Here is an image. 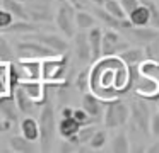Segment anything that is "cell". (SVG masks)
Wrapping results in <instances>:
<instances>
[{
  "mask_svg": "<svg viewBox=\"0 0 159 153\" xmlns=\"http://www.w3.org/2000/svg\"><path fill=\"white\" fill-rule=\"evenodd\" d=\"M89 90L103 102L118 99L130 92V66L118 54H104L93 61Z\"/></svg>",
  "mask_w": 159,
  "mask_h": 153,
  "instance_id": "1",
  "label": "cell"
},
{
  "mask_svg": "<svg viewBox=\"0 0 159 153\" xmlns=\"http://www.w3.org/2000/svg\"><path fill=\"white\" fill-rule=\"evenodd\" d=\"M69 70L67 54H55L41 60V80L52 87H62L67 83L65 75Z\"/></svg>",
  "mask_w": 159,
  "mask_h": 153,
  "instance_id": "2",
  "label": "cell"
},
{
  "mask_svg": "<svg viewBox=\"0 0 159 153\" xmlns=\"http://www.w3.org/2000/svg\"><path fill=\"white\" fill-rule=\"evenodd\" d=\"M130 117V109L128 104L123 102L120 97L118 99H111V100L104 102V111H103V122L106 128L110 129H116L121 128L128 122Z\"/></svg>",
  "mask_w": 159,
  "mask_h": 153,
  "instance_id": "3",
  "label": "cell"
},
{
  "mask_svg": "<svg viewBox=\"0 0 159 153\" xmlns=\"http://www.w3.org/2000/svg\"><path fill=\"white\" fill-rule=\"evenodd\" d=\"M38 126H39V138L38 141L41 143L43 150H50L55 138V129H57V121H55V107L50 102L43 104V109L39 111L38 117Z\"/></svg>",
  "mask_w": 159,
  "mask_h": 153,
  "instance_id": "4",
  "label": "cell"
},
{
  "mask_svg": "<svg viewBox=\"0 0 159 153\" xmlns=\"http://www.w3.org/2000/svg\"><path fill=\"white\" fill-rule=\"evenodd\" d=\"M24 3L31 22H53L55 19V0H21Z\"/></svg>",
  "mask_w": 159,
  "mask_h": 153,
  "instance_id": "5",
  "label": "cell"
},
{
  "mask_svg": "<svg viewBox=\"0 0 159 153\" xmlns=\"http://www.w3.org/2000/svg\"><path fill=\"white\" fill-rule=\"evenodd\" d=\"M75 7L70 5L67 0H62L58 7L55 10V19L53 22L57 24V27L60 29V32L65 37H72L75 34L77 27H75Z\"/></svg>",
  "mask_w": 159,
  "mask_h": 153,
  "instance_id": "6",
  "label": "cell"
},
{
  "mask_svg": "<svg viewBox=\"0 0 159 153\" xmlns=\"http://www.w3.org/2000/svg\"><path fill=\"white\" fill-rule=\"evenodd\" d=\"M128 109H130V117L134 122V128H137L140 133L149 134V122H151V111L142 97H134L128 102Z\"/></svg>",
  "mask_w": 159,
  "mask_h": 153,
  "instance_id": "7",
  "label": "cell"
},
{
  "mask_svg": "<svg viewBox=\"0 0 159 153\" xmlns=\"http://www.w3.org/2000/svg\"><path fill=\"white\" fill-rule=\"evenodd\" d=\"M31 37V36H29ZM16 54L19 58H34V60H45V58L55 56L57 53H53L50 48H46L43 43H39L38 39H28L21 41L16 44Z\"/></svg>",
  "mask_w": 159,
  "mask_h": 153,
  "instance_id": "8",
  "label": "cell"
},
{
  "mask_svg": "<svg viewBox=\"0 0 159 153\" xmlns=\"http://www.w3.org/2000/svg\"><path fill=\"white\" fill-rule=\"evenodd\" d=\"M17 71L19 82L22 80H41V60L34 58H19L17 63H14Z\"/></svg>",
  "mask_w": 159,
  "mask_h": 153,
  "instance_id": "9",
  "label": "cell"
},
{
  "mask_svg": "<svg viewBox=\"0 0 159 153\" xmlns=\"http://www.w3.org/2000/svg\"><path fill=\"white\" fill-rule=\"evenodd\" d=\"M125 48H128V43L118 34L116 29L108 27V31H103V41H101L103 56L104 54H120Z\"/></svg>",
  "mask_w": 159,
  "mask_h": 153,
  "instance_id": "10",
  "label": "cell"
},
{
  "mask_svg": "<svg viewBox=\"0 0 159 153\" xmlns=\"http://www.w3.org/2000/svg\"><path fill=\"white\" fill-rule=\"evenodd\" d=\"M29 36L38 39L39 43H43L46 48H50V49L57 54H65L67 49H69V43H67L65 36H60V34L38 31V32H33V34H29Z\"/></svg>",
  "mask_w": 159,
  "mask_h": 153,
  "instance_id": "11",
  "label": "cell"
},
{
  "mask_svg": "<svg viewBox=\"0 0 159 153\" xmlns=\"http://www.w3.org/2000/svg\"><path fill=\"white\" fill-rule=\"evenodd\" d=\"M123 32H127V36L130 37L132 43L139 44V46L144 48L147 43H151L154 37L159 36V31L154 29L152 26H130L127 29H123Z\"/></svg>",
  "mask_w": 159,
  "mask_h": 153,
  "instance_id": "12",
  "label": "cell"
},
{
  "mask_svg": "<svg viewBox=\"0 0 159 153\" xmlns=\"http://www.w3.org/2000/svg\"><path fill=\"white\" fill-rule=\"evenodd\" d=\"M19 87H22V90L39 105L46 102L48 94H46V83L43 80H22L19 82Z\"/></svg>",
  "mask_w": 159,
  "mask_h": 153,
  "instance_id": "13",
  "label": "cell"
},
{
  "mask_svg": "<svg viewBox=\"0 0 159 153\" xmlns=\"http://www.w3.org/2000/svg\"><path fill=\"white\" fill-rule=\"evenodd\" d=\"M79 129H80V122L74 116H62V119L57 122V131H58V134L63 139H69L70 143H74Z\"/></svg>",
  "mask_w": 159,
  "mask_h": 153,
  "instance_id": "14",
  "label": "cell"
},
{
  "mask_svg": "<svg viewBox=\"0 0 159 153\" xmlns=\"http://www.w3.org/2000/svg\"><path fill=\"white\" fill-rule=\"evenodd\" d=\"M12 95H14V100H16V105H17L19 112L21 114H26V116H33L36 111H38V102H34L31 97H29L28 94H26L24 90H22V87H16L14 90H12Z\"/></svg>",
  "mask_w": 159,
  "mask_h": 153,
  "instance_id": "15",
  "label": "cell"
},
{
  "mask_svg": "<svg viewBox=\"0 0 159 153\" xmlns=\"http://www.w3.org/2000/svg\"><path fill=\"white\" fill-rule=\"evenodd\" d=\"M74 51L79 61L82 63H89L91 61V48L89 41H87V32L86 31H75L74 34Z\"/></svg>",
  "mask_w": 159,
  "mask_h": 153,
  "instance_id": "16",
  "label": "cell"
},
{
  "mask_svg": "<svg viewBox=\"0 0 159 153\" xmlns=\"http://www.w3.org/2000/svg\"><path fill=\"white\" fill-rule=\"evenodd\" d=\"M94 15H96V19H99L106 27H110V29L123 31V29H127V27L132 26L128 19H118V17L111 15L110 12H106V10L103 9V5H96V12H94Z\"/></svg>",
  "mask_w": 159,
  "mask_h": 153,
  "instance_id": "17",
  "label": "cell"
},
{
  "mask_svg": "<svg viewBox=\"0 0 159 153\" xmlns=\"http://www.w3.org/2000/svg\"><path fill=\"white\" fill-rule=\"evenodd\" d=\"M80 104H82V109L94 119V121H96L104 111V102L101 100L99 97H96L91 90H87L82 94V102H80Z\"/></svg>",
  "mask_w": 159,
  "mask_h": 153,
  "instance_id": "18",
  "label": "cell"
},
{
  "mask_svg": "<svg viewBox=\"0 0 159 153\" xmlns=\"http://www.w3.org/2000/svg\"><path fill=\"white\" fill-rule=\"evenodd\" d=\"M0 114H2L4 119L12 122V124H16L19 121V109L16 105V100H14V95L12 94L0 95Z\"/></svg>",
  "mask_w": 159,
  "mask_h": 153,
  "instance_id": "19",
  "label": "cell"
},
{
  "mask_svg": "<svg viewBox=\"0 0 159 153\" xmlns=\"http://www.w3.org/2000/svg\"><path fill=\"white\" fill-rule=\"evenodd\" d=\"M87 41H89V48H91V61H96L98 58L103 56V49H101L103 29L98 26H93L87 31Z\"/></svg>",
  "mask_w": 159,
  "mask_h": 153,
  "instance_id": "20",
  "label": "cell"
},
{
  "mask_svg": "<svg viewBox=\"0 0 159 153\" xmlns=\"http://www.w3.org/2000/svg\"><path fill=\"white\" fill-rule=\"evenodd\" d=\"M19 128H21V133L24 138H28L29 141H38L39 138V126H38V121H36L33 116H26L24 119H21L19 122Z\"/></svg>",
  "mask_w": 159,
  "mask_h": 153,
  "instance_id": "21",
  "label": "cell"
},
{
  "mask_svg": "<svg viewBox=\"0 0 159 153\" xmlns=\"http://www.w3.org/2000/svg\"><path fill=\"white\" fill-rule=\"evenodd\" d=\"M127 17L132 26H147L149 20H151V10L144 2H140Z\"/></svg>",
  "mask_w": 159,
  "mask_h": 153,
  "instance_id": "22",
  "label": "cell"
},
{
  "mask_svg": "<svg viewBox=\"0 0 159 153\" xmlns=\"http://www.w3.org/2000/svg\"><path fill=\"white\" fill-rule=\"evenodd\" d=\"M118 56H120L128 66H132V65H139V63H142V61L145 60V51H144L142 46H137V48L128 46V48H125Z\"/></svg>",
  "mask_w": 159,
  "mask_h": 153,
  "instance_id": "23",
  "label": "cell"
},
{
  "mask_svg": "<svg viewBox=\"0 0 159 153\" xmlns=\"http://www.w3.org/2000/svg\"><path fill=\"white\" fill-rule=\"evenodd\" d=\"M9 145H11V150L16 153H33L36 151L34 143L29 141L28 138H24L22 134H16L9 139Z\"/></svg>",
  "mask_w": 159,
  "mask_h": 153,
  "instance_id": "24",
  "label": "cell"
},
{
  "mask_svg": "<svg viewBox=\"0 0 159 153\" xmlns=\"http://www.w3.org/2000/svg\"><path fill=\"white\" fill-rule=\"evenodd\" d=\"M96 15L87 10L77 9L75 10V27L79 31H89L93 26H96Z\"/></svg>",
  "mask_w": 159,
  "mask_h": 153,
  "instance_id": "25",
  "label": "cell"
},
{
  "mask_svg": "<svg viewBox=\"0 0 159 153\" xmlns=\"http://www.w3.org/2000/svg\"><path fill=\"white\" fill-rule=\"evenodd\" d=\"M2 7L5 10L14 15V19H21V20H29V15H28V10H26L24 3L21 0H4L2 2Z\"/></svg>",
  "mask_w": 159,
  "mask_h": 153,
  "instance_id": "26",
  "label": "cell"
},
{
  "mask_svg": "<svg viewBox=\"0 0 159 153\" xmlns=\"http://www.w3.org/2000/svg\"><path fill=\"white\" fill-rule=\"evenodd\" d=\"M5 32H14V34H33L38 32L39 27L36 22H31V20H21L19 19L17 22H12L7 29H4Z\"/></svg>",
  "mask_w": 159,
  "mask_h": 153,
  "instance_id": "27",
  "label": "cell"
},
{
  "mask_svg": "<svg viewBox=\"0 0 159 153\" xmlns=\"http://www.w3.org/2000/svg\"><path fill=\"white\" fill-rule=\"evenodd\" d=\"M111 151L113 153H128L130 151V141L125 131H120L111 139Z\"/></svg>",
  "mask_w": 159,
  "mask_h": 153,
  "instance_id": "28",
  "label": "cell"
},
{
  "mask_svg": "<svg viewBox=\"0 0 159 153\" xmlns=\"http://www.w3.org/2000/svg\"><path fill=\"white\" fill-rule=\"evenodd\" d=\"M12 94L11 75H9V63L0 61V95Z\"/></svg>",
  "mask_w": 159,
  "mask_h": 153,
  "instance_id": "29",
  "label": "cell"
},
{
  "mask_svg": "<svg viewBox=\"0 0 159 153\" xmlns=\"http://www.w3.org/2000/svg\"><path fill=\"white\" fill-rule=\"evenodd\" d=\"M96 133V126L91 122V124H84L80 126L79 133H77L75 136V146H80V145H87L89 143V139L93 138V134Z\"/></svg>",
  "mask_w": 159,
  "mask_h": 153,
  "instance_id": "30",
  "label": "cell"
},
{
  "mask_svg": "<svg viewBox=\"0 0 159 153\" xmlns=\"http://www.w3.org/2000/svg\"><path fill=\"white\" fill-rule=\"evenodd\" d=\"M14 48L11 46V43L7 41V37L4 34H0V61L11 63L14 61Z\"/></svg>",
  "mask_w": 159,
  "mask_h": 153,
  "instance_id": "31",
  "label": "cell"
},
{
  "mask_svg": "<svg viewBox=\"0 0 159 153\" xmlns=\"http://www.w3.org/2000/svg\"><path fill=\"white\" fill-rule=\"evenodd\" d=\"M103 9L106 10V12H110L111 15L118 17V19H127V14H125L123 7L120 5V2H118V0H104Z\"/></svg>",
  "mask_w": 159,
  "mask_h": 153,
  "instance_id": "32",
  "label": "cell"
},
{
  "mask_svg": "<svg viewBox=\"0 0 159 153\" xmlns=\"http://www.w3.org/2000/svg\"><path fill=\"white\" fill-rule=\"evenodd\" d=\"M108 141V134L104 129H96V133L93 134V138L89 139V143L87 145H91V148L93 150H101L104 145H106Z\"/></svg>",
  "mask_w": 159,
  "mask_h": 153,
  "instance_id": "33",
  "label": "cell"
},
{
  "mask_svg": "<svg viewBox=\"0 0 159 153\" xmlns=\"http://www.w3.org/2000/svg\"><path fill=\"white\" fill-rule=\"evenodd\" d=\"M144 51H145V58L149 60H154V61H159V36L154 37L151 43H147L144 46Z\"/></svg>",
  "mask_w": 159,
  "mask_h": 153,
  "instance_id": "34",
  "label": "cell"
},
{
  "mask_svg": "<svg viewBox=\"0 0 159 153\" xmlns=\"http://www.w3.org/2000/svg\"><path fill=\"white\" fill-rule=\"evenodd\" d=\"M142 2H144L145 5L149 7V10H151V20H149V26H152L154 29L159 31V7L156 5L154 2H149V0H142Z\"/></svg>",
  "mask_w": 159,
  "mask_h": 153,
  "instance_id": "35",
  "label": "cell"
},
{
  "mask_svg": "<svg viewBox=\"0 0 159 153\" xmlns=\"http://www.w3.org/2000/svg\"><path fill=\"white\" fill-rule=\"evenodd\" d=\"M12 22H14V15L9 10H5L4 7H0V31L7 29Z\"/></svg>",
  "mask_w": 159,
  "mask_h": 153,
  "instance_id": "36",
  "label": "cell"
},
{
  "mask_svg": "<svg viewBox=\"0 0 159 153\" xmlns=\"http://www.w3.org/2000/svg\"><path fill=\"white\" fill-rule=\"evenodd\" d=\"M72 116H74V117H75V119H77V121H79V122H80V126H84V124H91V122H93V121H94V119H93V117H91V116H89V114H87V112H86V111H84V109H82V107H80V109H74V112H72Z\"/></svg>",
  "mask_w": 159,
  "mask_h": 153,
  "instance_id": "37",
  "label": "cell"
},
{
  "mask_svg": "<svg viewBox=\"0 0 159 153\" xmlns=\"http://www.w3.org/2000/svg\"><path fill=\"white\" fill-rule=\"evenodd\" d=\"M75 85L80 92H87L89 90V73L87 71H82V73L77 75L75 78Z\"/></svg>",
  "mask_w": 159,
  "mask_h": 153,
  "instance_id": "38",
  "label": "cell"
},
{
  "mask_svg": "<svg viewBox=\"0 0 159 153\" xmlns=\"http://www.w3.org/2000/svg\"><path fill=\"white\" fill-rule=\"evenodd\" d=\"M149 133L154 136H159V111L151 116V122H149Z\"/></svg>",
  "mask_w": 159,
  "mask_h": 153,
  "instance_id": "39",
  "label": "cell"
},
{
  "mask_svg": "<svg viewBox=\"0 0 159 153\" xmlns=\"http://www.w3.org/2000/svg\"><path fill=\"white\" fill-rule=\"evenodd\" d=\"M118 2H120V5L123 7V10H125V14H130L132 10L135 9V7L139 5V3H140V0H118Z\"/></svg>",
  "mask_w": 159,
  "mask_h": 153,
  "instance_id": "40",
  "label": "cell"
},
{
  "mask_svg": "<svg viewBox=\"0 0 159 153\" xmlns=\"http://www.w3.org/2000/svg\"><path fill=\"white\" fill-rule=\"evenodd\" d=\"M74 146H75L74 143H70L69 139H65V141L60 145V151H62V153H67V151L72 153V151H75V148H74Z\"/></svg>",
  "mask_w": 159,
  "mask_h": 153,
  "instance_id": "41",
  "label": "cell"
},
{
  "mask_svg": "<svg viewBox=\"0 0 159 153\" xmlns=\"http://www.w3.org/2000/svg\"><path fill=\"white\" fill-rule=\"evenodd\" d=\"M67 2H69L70 5H74L75 9H86L91 0H67Z\"/></svg>",
  "mask_w": 159,
  "mask_h": 153,
  "instance_id": "42",
  "label": "cell"
},
{
  "mask_svg": "<svg viewBox=\"0 0 159 153\" xmlns=\"http://www.w3.org/2000/svg\"><path fill=\"white\" fill-rule=\"evenodd\" d=\"M11 126H12V122H9L7 119H0V133H5V131H9L11 129Z\"/></svg>",
  "mask_w": 159,
  "mask_h": 153,
  "instance_id": "43",
  "label": "cell"
},
{
  "mask_svg": "<svg viewBox=\"0 0 159 153\" xmlns=\"http://www.w3.org/2000/svg\"><path fill=\"white\" fill-rule=\"evenodd\" d=\"M72 112H74V109H70V107H63L62 109V116H72Z\"/></svg>",
  "mask_w": 159,
  "mask_h": 153,
  "instance_id": "44",
  "label": "cell"
},
{
  "mask_svg": "<svg viewBox=\"0 0 159 153\" xmlns=\"http://www.w3.org/2000/svg\"><path fill=\"white\" fill-rule=\"evenodd\" d=\"M147 151H151V153H156V151H159V143H156V145H152L151 148L147 150Z\"/></svg>",
  "mask_w": 159,
  "mask_h": 153,
  "instance_id": "45",
  "label": "cell"
},
{
  "mask_svg": "<svg viewBox=\"0 0 159 153\" xmlns=\"http://www.w3.org/2000/svg\"><path fill=\"white\" fill-rule=\"evenodd\" d=\"M91 2H93L94 5H103V3H104V0H91Z\"/></svg>",
  "mask_w": 159,
  "mask_h": 153,
  "instance_id": "46",
  "label": "cell"
},
{
  "mask_svg": "<svg viewBox=\"0 0 159 153\" xmlns=\"http://www.w3.org/2000/svg\"><path fill=\"white\" fill-rule=\"evenodd\" d=\"M157 111H159V99H157Z\"/></svg>",
  "mask_w": 159,
  "mask_h": 153,
  "instance_id": "47",
  "label": "cell"
},
{
  "mask_svg": "<svg viewBox=\"0 0 159 153\" xmlns=\"http://www.w3.org/2000/svg\"><path fill=\"white\" fill-rule=\"evenodd\" d=\"M2 2H4V0H0V7H2Z\"/></svg>",
  "mask_w": 159,
  "mask_h": 153,
  "instance_id": "48",
  "label": "cell"
}]
</instances>
